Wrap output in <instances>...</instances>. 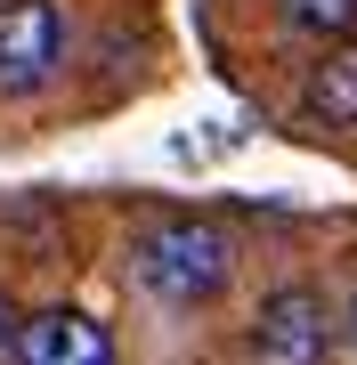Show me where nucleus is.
Here are the masks:
<instances>
[{"mask_svg":"<svg viewBox=\"0 0 357 365\" xmlns=\"http://www.w3.org/2000/svg\"><path fill=\"white\" fill-rule=\"evenodd\" d=\"M341 341V309L317 284H276L244 325V365H325Z\"/></svg>","mask_w":357,"mask_h":365,"instance_id":"obj_2","label":"nucleus"},{"mask_svg":"<svg viewBox=\"0 0 357 365\" xmlns=\"http://www.w3.org/2000/svg\"><path fill=\"white\" fill-rule=\"evenodd\" d=\"M122 276H130L155 309H212V300L227 292V276H236V244H227V227L171 211V220L130 227Z\"/></svg>","mask_w":357,"mask_h":365,"instance_id":"obj_1","label":"nucleus"},{"mask_svg":"<svg viewBox=\"0 0 357 365\" xmlns=\"http://www.w3.org/2000/svg\"><path fill=\"white\" fill-rule=\"evenodd\" d=\"M292 33H317L325 49L333 41H357V0H276Z\"/></svg>","mask_w":357,"mask_h":365,"instance_id":"obj_6","label":"nucleus"},{"mask_svg":"<svg viewBox=\"0 0 357 365\" xmlns=\"http://www.w3.org/2000/svg\"><path fill=\"white\" fill-rule=\"evenodd\" d=\"M16 365H114V333L90 309L57 300V309H33L16 325Z\"/></svg>","mask_w":357,"mask_h":365,"instance_id":"obj_4","label":"nucleus"},{"mask_svg":"<svg viewBox=\"0 0 357 365\" xmlns=\"http://www.w3.org/2000/svg\"><path fill=\"white\" fill-rule=\"evenodd\" d=\"M0 349H16V300L0 292Z\"/></svg>","mask_w":357,"mask_h":365,"instance_id":"obj_7","label":"nucleus"},{"mask_svg":"<svg viewBox=\"0 0 357 365\" xmlns=\"http://www.w3.org/2000/svg\"><path fill=\"white\" fill-rule=\"evenodd\" d=\"M73 25L57 0H0V98H33L66 73Z\"/></svg>","mask_w":357,"mask_h":365,"instance_id":"obj_3","label":"nucleus"},{"mask_svg":"<svg viewBox=\"0 0 357 365\" xmlns=\"http://www.w3.org/2000/svg\"><path fill=\"white\" fill-rule=\"evenodd\" d=\"M341 341H349V357H357V292H349V309H341Z\"/></svg>","mask_w":357,"mask_h":365,"instance_id":"obj_8","label":"nucleus"},{"mask_svg":"<svg viewBox=\"0 0 357 365\" xmlns=\"http://www.w3.org/2000/svg\"><path fill=\"white\" fill-rule=\"evenodd\" d=\"M301 122H317V130H357V41H333L317 66H309Z\"/></svg>","mask_w":357,"mask_h":365,"instance_id":"obj_5","label":"nucleus"}]
</instances>
